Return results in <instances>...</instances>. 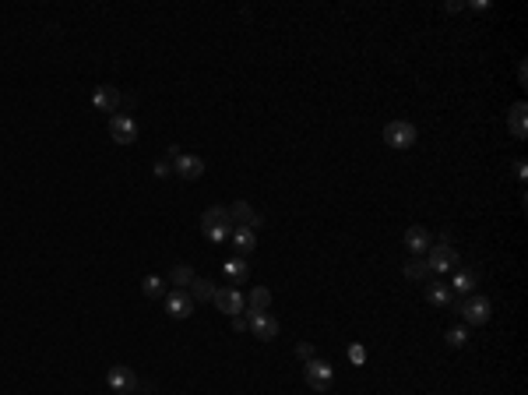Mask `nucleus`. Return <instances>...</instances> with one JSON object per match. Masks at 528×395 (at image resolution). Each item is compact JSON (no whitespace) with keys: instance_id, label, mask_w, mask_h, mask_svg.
Returning <instances> with one entry per match:
<instances>
[{"instance_id":"nucleus-1","label":"nucleus","mask_w":528,"mask_h":395,"mask_svg":"<svg viewBox=\"0 0 528 395\" xmlns=\"http://www.w3.org/2000/svg\"><path fill=\"white\" fill-rule=\"evenodd\" d=\"M423 258H426V265H430V272H433V276H451V272L462 265V254L451 247V240H448V237H440L437 244H430V251H426Z\"/></svg>"},{"instance_id":"nucleus-2","label":"nucleus","mask_w":528,"mask_h":395,"mask_svg":"<svg viewBox=\"0 0 528 395\" xmlns=\"http://www.w3.org/2000/svg\"><path fill=\"white\" fill-rule=\"evenodd\" d=\"M455 311L462 314V322H465L469 329H479V325H486V322L493 318L490 297H465V300H455Z\"/></svg>"},{"instance_id":"nucleus-3","label":"nucleus","mask_w":528,"mask_h":395,"mask_svg":"<svg viewBox=\"0 0 528 395\" xmlns=\"http://www.w3.org/2000/svg\"><path fill=\"white\" fill-rule=\"evenodd\" d=\"M416 141H419L416 124H409V120H391V124H384V145H388V148L405 152V148H412Z\"/></svg>"},{"instance_id":"nucleus-4","label":"nucleus","mask_w":528,"mask_h":395,"mask_svg":"<svg viewBox=\"0 0 528 395\" xmlns=\"http://www.w3.org/2000/svg\"><path fill=\"white\" fill-rule=\"evenodd\" d=\"M303 382L313 389V392H331V382H335V367L328 364V360H320V357H313V360H306L303 364Z\"/></svg>"},{"instance_id":"nucleus-5","label":"nucleus","mask_w":528,"mask_h":395,"mask_svg":"<svg viewBox=\"0 0 528 395\" xmlns=\"http://www.w3.org/2000/svg\"><path fill=\"white\" fill-rule=\"evenodd\" d=\"M244 314H247V332H254V339H261V343H271L282 332L278 318L268 311H244Z\"/></svg>"},{"instance_id":"nucleus-6","label":"nucleus","mask_w":528,"mask_h":395,"mask_svg":"<svg viewBox=\"0 0 528 395\" xmlns=\"http://www.w3.org/2000/svg\"><path fill=\"white\" fill-rule=\"evenodd\" d=\"M212 304H215L222 314H229V318H236V314H244V311H247V300H244V293H240L236 286H215Z\"/></svg>"},{"instance_id":"nucleus-7","label":"nucleus","mask_w":528,"mask_h":395,"mask_svg":"<svg viewBox=\"0 0 528 395\" xmlns=\"http://www.w3.org/2000/svg\"><path fill=\"white\" fill-rule=\"evenodd\" d=\"M162 307H166V314L176 318V322H184V318H191V314L198 311V304H194V297H191L187 290H169V293L162 297Z\"/></svg>"},{"instance_id":"nucleus-8","label":"nucleus","mask_w":528,"mask_h":395,"mask_svg":"<svg viewBox=\"0 0 528 395\" xmlns=\"http://www.w3.org/2000/svg\"><path fill=\"white\" fill-rule=\"evenodd\" d=\"M106 385L113 389L116 395H134L141 389V382H138V375L131 371V367H124V364H116V367H109V375H106Z\"/></svg>"},{"instance_id":"nucleus-9","label":"nucleus","mask_w":528,"mask_h":395,"mask_svg":"<svg viewBox=\"0 0 528 395\" xmlns=\"http://www.w3.org/2000/svg\"><path fill=\"white\" fill-rule=\"evenodd\" d=\"M109 138H113L116 145H134V141H138V124H134V117L113 113V117H109Z\"/></svg>"},{"instance_id":"nucleus-10","label":"nucleus","mask_w":528,"mask_h":395,"mask_svg":"<svg viewBox=\"0 0 528 395\" xmlns=\"http://www.w3.org/2000/svg\"><path fill=\"white\" fill-rule=\"evenodd\" d=\"M92 106H95L99 113H116V110L124 106V95H120L113 85H99V88L92 92Z\"/></svg>"},{"instance_id":"nucleus-11","label":"nucleus","mask_w":528,"mask_h":395,"mask_svg":"<svg viewBox=\"0 0 528 395\" xmlns=\"http://www.w3.org/2000/svg\"><path fill=\"white\" fill-rule=\"evenodd\" d=\"M173 173L184 177V180H201V173H205V159H201V155H187V152H180V155L173 159Z\"/></svg>"},{"instance_id":"nucleus-12","label":"nucleus","mask_w":528,"mask_h":395,"mask_svg":"<svg viewBox=\"0 0 528 395\" xmlns=\"http://www.w3.org/2000/svg\"><path fill=\"white\" fill-rule=\"evenodd\" d=\"M430 244H433V237H430L426 226H409V230H405V247H409L412 258H423V254L430 251Z\"/></svg>"},{"instance_id":"nucleus-13","label":"nucleus","mask_w":528,"mask_h":395,"mask_svg":"<svg viewBox=\"0 0 528 395\" xmlns=\"http://www.w3.org/2000/svg\"><path fill=\"white\" fill-rule=\"evenodd\" d=\"M476 283H479V276H476L472 269H455L448 286H451L455 297H472V293H476Z\"/></svg>"},{"instance_id":"nucleus-14","label":"nucleus","mask_w":528,"mask_h":395,"mask_svg":"<svg viewBox=\"0 0 528 395\" xmlns=\"http://www.w3.org/2000/svg\"><path fill=\"white\" fill-rule=\"evenodd\" d=\"M508 127H511L515 141H525L528 138V106L525 102H515V106L508 110Z\"/></svg>"},{"instance_id":"nucleus-15","label":"nucleus","mask_w":528,"mask_h":395,"mask_svg":"<svg viewBox=\"0 0 528 395\" xmlns=\"http://www.w3.org/2000/svg\"><path fill=\"white\" fill-rule=\"evenodd\" d=\"M222 276L229 279V286H236V283H247V276H251V261L247 258H226L222 261Z\"/></svg>"},{"instance_id":"nucleus-16","label":"nucleus","mask_w":528,"mask_h":395,"mask_svg":"<svg viewBox=\"0 0 528 395\" xmlns=\"http://www.w3.org/2000/svg\"><path fill=\"white\" fill-rule=\"evenodd\" d=\"M233 247H236V254L240 258H247V254H254V247H258V233L254 230H247V226H233Z\"/></svg>"},{"instance_id":"nucleus-17","label":"nucleus","mask_w":528,"mask_h":395,"mask_svg":"<svg viewBox=\"0 0 528 395\" xmlns=\"http://www.w3.org/2000/svg\"><path fill=\"white\" fill-rule=\"evenodd\" d=\"M426 300L433 304V307H451L455 304V293H451V286L448 283H426Z\"/></svg>"},{"instance_id":"nucleus-18","label":"nucleus","mask_w":528,"mask_h":395,"mask_svg":"<svg viewBox=\"0 0 528 395\" xmlns=\"http://www.w3.org/2000/svg\"><path fill=\"white\" fill-rule=\"evenodd\" d=\"M212 226H233V219H229V208H226V205H212V208H205V212H201V230H212Z\"/></svg>"},{"instance_id":"nucleus-19","label":"nucleus","mask_w":528,"mask_h":395,"mask_svg":"<svg viewBox=\"0 0 528 395\" xmlns=\"http://www.w3.org/2000/svg\"><path fill=\"white\" fill-rule=\"evenodd\" d=\"M402 272H405V279H412V283H430V279H433L426 258H409V261L402 265Z\"/></svg>"},{"instance_id":"nucleus-20","label":"nucleus","mask_w":528,"mask_h":395,"mask_svg":"<svg viewBox=\"0 0 528 395\" xmlns=\"http://www.w3.org/2000/svg\"><path fill=\"white\" fill-rule=\"evenodd\" d=\"M244 300H247V311H268L271 307V290L268 286H254Z\"/></svg>"},{"instance_id":"nucleus-21","label":"nucleus","mask_w":528,"mask_h":395,"mask_svg":"<svg viewBox=\"0 0 528 395\" xmlns=\"http://www.w3.org/2000/svg\"><path fill=\"white\" fill-rule=\"evenodd\" d=\"M194 279H198V276H194L191 265H173V269H169V283H173V290H187Z\"/></svg>"},{"instance_id":"nucleus-22","label":"nucleus","mask_w":528,"mask_h":395,"mask_svg":"<svg viewBox=\"0 0 528 395\" xmlns=\"http://www.w3.org/2000/svg\"><path fill=\"white\" fill-rule=\"evenodd\" d=\"M187 293L194 297V304H201V300H212V297H215V283H208V279H201V276H198V279L187 286Z\"/></svg>"},{"instance_id":"nucleus-23","label":"nucleus","mask_w":528,"mask_h":395,"mask_svg":"<svg viewBox=\"0 0 528 395\" xmlns=\"http://www.w3.org/2000/svg\"><path fill=\"white\" fill-rule=\"evenodd\" d=\"M141 293H145V297H152V300L166 297V279H162V276H148V279L141 283Z\"/></svg>"},{"instance_id":"nucleus-24","label":"nucleus","mask_w":528,"mask_h":395,"mask_svg":"<svg viewBox=\"0 0 528 395\" xmlns=\"http://www.w3.org/2000/svg\"><path fill=\"white\" fill-rule=\"evenodd\" d=\"M465 343H469V325H455V329H448V346L462 350Z\"/></svg>"},{"instance_id":"nucleus-25","label":"nucleus","mask_w":528,"mask_h":395,"mask_svg":"<svg viewBox=\"0 0 528 395\" xmlns=\"http://www.w3.org/2000/svg\"><path fill=\"white\" fill-rule=\"evenodd\" d=\"M205 237H208L212 244H226V240L233 237V226H212V230H205Z\"/></svg>"},{"instance_id":"nucleus-26","label":"nucleus","mask_w":528,"mask_h":395,"mask_svg":"<svg viewBox=\"0 0 528 395\" xmlns=\"http://www.w3.org/2000/svg\"><path fill=\"white\" fill-rule=\"evenodd\" d=\"M296 357H299V360L306 364V360H313L317 353H313V346H310V343H299V346H296Z\"/></svg>"},{"instance_id":"nucleus-27","label":"nucleus","mask_w":528,"mask_h":395,"mask_svg":"<svg viewBox=\"0 0 528 395\" xmlns=\"http://www.w3.org/2000/svg\"><path fill=\"white\" fill-rule=\"evenodd\" d=\"M169 173H173V163H169V159H159V163H155V177L162 180V177H169Z\"/></svg>"},{"instance_id":"nucleus-28","label":"nucleus","mask_w":528,"mask_h":395,"mask_svg":"<svg viewBox=\"0 0 528 395\" xmlns=\"http://www.w3.org/2000/svg\"><path fill=\"white\" fill-rule=\"evenodd\" d=\"M349 360H352V364H363V360H366V350H363V346H349Z\"/></svg>"},{"instance_id":"nucleus-29","label":"nucleus","mask_w":528,"mask_h":395,"mask_svg":"<svg viewBox=\"0 0 528 395\" xmlns=\"http://www.w3.org/2000/svg\"><path fill=\"white\" fill-rule=\"evenodd\" d=\"M233 332H247V314H236V318H233Z\"/></svg>"},{"instance_id":"nucleus-30","label":"nucleus","mask_w":528,"mask_h":395,"mask_svg":"<svg viewBox=\"0 0 528 395\" xmlns=\"http://www.w3.org/2000/svg\"><path fill=\"white\" fill-rule=\"evenodd\" d=\"M515 170H518V177H522V180H528V163H525V159H518V163H515Z\"/></svg>"}]
</instances>
